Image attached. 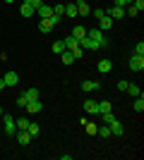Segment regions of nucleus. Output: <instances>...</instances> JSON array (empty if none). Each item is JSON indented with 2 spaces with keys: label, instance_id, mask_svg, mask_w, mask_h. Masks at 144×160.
I'll use <instances>...</instances> for the list:
<instances>
[{
  "label": "nucleus",
  "instance_id": "obj_2",
  "mask_svg": "<svg viewBox=\"0 0 144 160\" xmlns=\"http://www.w3.org/2000/svg\"><path fill=\"white\" fill-rule=\"evenodd\" d=\"M127 67H130L132 72H142V69H144V55H137V53H135V55L130 58V62H127Z\"/></svg>",
  "mask_w": 144,
  "mask_h": 160
},
{
  "label": "nucleus",
  "instance_id": "obj_8",
  "mask_svg": "<svg viewBox=\"0 0 144 160\" xmlns=\"http://www.w3.org/2000/svg\"><path fill=\"white\" fill-rule=\"evenodd\" d=\"M5 134L7 136H14V134H17V124H14V120L10 115H5Z\"/></svg>",
  "mask_w": 144,
  "mask_h": 160
},
{
  "label": "nucleus",
  "instance_id": "obj_31",
  "mask_svg": "<svg viewBox=\"0 0 144 160\" xmlns=\"http://www.w3.org/2000/svg\"><path fill=\"white\" fill-rule=\"evenodd\" d=\"M48 22H51V24H53V27H55V24H60V22H62V14H51V17H48Z\"/></svg>",
  "mask_w": 144,
  "mask_h": 160
},
{
  "label": "nucleus",
  "instance_id": "obj_28",
  "mask_svg": "<svg viewBox=\"0 0 144 160\" xmlns=\"http://www.w3.org/2000/svg\"><path fill=\"white\" fill-rule=\"evenodd\" d=\"M62 50H65V43H62V41H55V43H53V53H55V55H60Z\"/></svg>",
  "mask_w": 144,
  "mask_h": 160
},
{
  "label": "nucleus",
  "instance_id": "obj_3",
  "mask_svg": "<svg viewBox=\"0 0 144 160\" xmlns=\"http://www.w3.org/2000/svg\"><path fill=\"white\" fill-rule=\"evenodd\" d=\"M101 88V81L99 79H84L82 81V91L84 93H91V91H99Z\"/></svg>",
  "mask_w": 144,
  "mask_h": 160
},
{
  "label": "nucleus",
  "instance_id": "obj_43",
  "mask_svg": "<svg viewBox=\"0 0 144 160\" xmlns=\"http://www.w3.org/2000/svg\"><path fill=\"white\" fill-rule=\"evenodd\" d=\"M3 112H5V108H3V105H0V115H3Z\"/></svg>",
  "mask_w": 144,
  "mask_h": 160
},
{
  "label": "nucleus",
  "instance_id": "obj_42",
  "mask_svg": "<svg viewBox=\"0 0 144 160\" xmlns=\"http://www.w3.org/2000/svg\"><path fill=\"white\" fill-rule=\"evenodd\" d=\"M123 2H125V7H127V5H132V0H123Z\"/></svg>",
  "mask_w": 144,
  "mask_h": 160
},
{
  "label": "nucleus",
  "instance_id": "obj_13",
  "mask_svg": "<svg viewBox=\"0 0 144 160\" xmlns=\"http://www.w3.org/2000/svg\"><path fill=\"white\" fill-rule=\"evenodd\" d=\"M108 127H110V136H123V134H125L123 124H120V122H118V120H113V122H110V124H108Z\"/></svg>",
  "mask_w": 144,
  "mask_h": 160
},
{
  "label": "nucleus",
  "instance_id": "obj_12",
  "mask_svg": "<svg viewBox=\"0 0 144 160\" xmlns=\"http://www.w3.org/2000/svg\"><path fill=\"white\" fill-rule=\"evenodd\" d=\"M75 5H77V14H82V17H89V14H91V7L87 5L84 0H77Z\"/></svg>",
  "mask_w": 144,
  "mask_h": 160
},
{
  "label": "nucleus",
  "instance_id": "obj_24",
  "mask_svg": "<svg viewBox=\"0 0 144 160\" xmlns=\"http://www.w3.org/2000/svg\"><path fill=\"white\" fill-rule=\"evenodd\" d=\"M65 17H70V19H72V17H77V5H75V2L65 5Z\"/></svg>",
  "mask_w": 144,
  "mask_h": 160
},
{
  "label": "nucleus",
  "instance_id": "obj_40",
  "mask_svg": "<svg viewBox=\"0 0 144 160\" xmlns=\"http://www.w3.org/2000/svg\"><path fill=\"white\" fill-rule=\"evenodd\" d=\"M118 88H120V91H127V81L120 79V81H118Z\"/></svg>",
  "mask_w": 144,
  "mask_h": 160
},
{
  "label": "nucleus",
  "instance_id": "obj_9",
  "mask_svg": "<svg viewBox=\"0 0 144 160\" xmlns=\"http://www.w3.org/2000/svg\"><path fill=\"white\" fill-rule=\"evenodd\" d=\"M106 14H108L113 22H115V19H123V17H125V7H110V10H106Z\"/></svg>",
  "mask_w": 144,
  "mask_h": 160
},
{
  "label": "nucleus",
  "instance_id": "obj_10",
  "mask_svg": "<svg viewBox=\"0 0 144 160\" xmlns=\"http://www.w3.org/2000/svg\"><path fill=\"white\" fill-rule=\"evenodd\" d=\"M3 79H5V86L10 88V86H17V84H19V74L17 72H7Z\"/></svg>",
  "mask_w": 144,
  "mask_h": 160
},
{
  "label": "nucleus",
  "instance_id": "obj_5",
  "mask_svg": "<svg viewBox=\"0 0 144 160\" xmlns=\"http://www.w3.org/2000/svg\"><path fill=\"white\" fill-rule=\"evenodd\" d=\"M14 139H17V143H19V146H29V143H31V136H29L27 129H17Z\"/></svg>",
  "mask_w": 144,
  "mask_h": 160
},
{
  "label": "nucleus",
  "instance_id": "obj_20",
  "mask_svg": "<svg viewBox=\"0 0 144 160\" xmlns=\"http://www.w3.org/2000/svg\"><path fill=\"white\" fill-rule=\"evenodd\" d=\"M96 136L108 139V136H110V127H108V124H99V132H96Z\"/></svg>",
  "mask_w": 144,
  "mask_h": 160
},
{
  "label": "nucleus",
  "instance_id": "obj_7",
  "mask_svg": "<svg viewBox=\"0 0 144 160\" xmlns=\"http://www.w3.org/2000/svg\"><path fill=\"white\" fill-rule=\"evenodd\" d=\"M79 46H82L84 50H99V43H96L94 38H89V36H84V38H79Z\"/></svg>",
  "mask_w": 144,
  "mask_h": 160
},
{
  "label": "nucleus",
  "instance_id": "obj_32",
  "mask_svg": "<svg viewBox=\"0 0 144 160\" xmlns=\"http://www.w3.org/2000/svg\"><path fill=\"white\" fill-rule=\"evenodd\" d=\"M127 91H130L132 96H142V91H139V86H135V84H127Z\"/></svg>",
  "mask_w": 144,
  "mask_h": 160
},
{
  "label": "nucleus",
  "instance_id": "obj_33",
  "mask_svg": "<svg viewBox=\"0 0 144 160\" xmlns=\"http://www.w3.org/2000/svg\"><path fill=\"white\" fill-rule=\"evenodd\" d=\"M132 7H135L137 12H142L144 10V0H132Z\"/></svg>",
  "mask_w": 144,
  "mask_h": 160
},
{
  "label": "nucleus",
  "instance_id": "obj_35",
  "mask_svg": "<svg viewBox=\"0 0 144 160\" xmlns=\"http://www.w3.org/2000/svg\"><path fill=\"white\" fill-rule=\"evenodd\" d=\"M53 12L55 14H65V5H62V2L60 5H53Z\"/></svg>",
  "mask_w": 144,
  "mask_h": 160
},
{
  "label": "nucleus",
  "instance_id": "obj_30",
  "mask_svg": "<svg viewBox=\"0 0 144 160\" xmlns=\"http://www.w3.org/2000/svg\"><path fill=\"white\" fill-rule=\"evenodd\" d=\"M108 110H110V103H108V100H101V103H99V115L108 112Z\"/></svg>",
  "mask_w": 144,
  "mask_h": 160
},
{
  "label": "nucleus",
  "instance_id": "obj_4",
  "mask_svg": "<svg viewBox=\"0 0 144 160\" xmlns=\"http://www.w3.org/2000/svg\"><path fill=\"white\" fill-rule=\"evenodd\" d=\"M24 110H27L29 115H39V112L43 110V103H41V98H39V100H29L27 105H24Z\"/></svg>",
  "mask_w": 144,
  "mask_h": 160
},
{
  "label": "nucleus",
  "instance_id": "obj_23",
  "mask_svg": "<svg viewBox=\"0 0 144 160\" xmlns=\"http://www.w3.org/2000/svg\"><path fill=\"white\" fill-rule=\"evenodd\" d=\"M39 31H41V33H48V31H53V24H51L48 19H41V22H39Z\"/></svg>",
  "mask_w": 144,
  "mask_h": 160
},
{
  "label": "nucleus",
  "instance_id": "obj_27",
  "mask_svg": "<svg viewBox=\"0 0 144 160\" xmlns=\"http://www.w3.org/2000/svg\"><path fill=\"white\" fill-rule=\"evenodd\" d=\"M135 110H137V112H144V98H142V96L135 98Z\"/></svg>",
  "mask_w": 144,
  "mask_h": 160
},
{
  "label": "nucleus",
  "instance_id": "obj_6",
  "mask_svg": "<svg viewBox=\"0 0 144 160\" xmlns=\"http://www.w3.org/2000/svg\"><path fill=\"white\" fill-rule=\"evenodd\" d=\"M84 112H87V115H99V100L87 98V100H84Z\"/></svg>",
  "mask_w": 144,
  "mask_h": 160
},
{
  "label": "nucleus",
  "instance_id": "obj_15",
  "mask_svg": "<svg viewBox=\"0 0 144 160\" xmlns=\"http://www.w3.org/2000/svg\"><path fill=\"white\" fill-rule=\"evenodd\" d=\"M110 27H113V19H110L108 14H103L101 19H99V29H101V31H108Z\"/></svg>",
  "mask_w": 144,
  "mask_h": 160
},
{
  "label": "nucleus",
  "instance_id": "obj_25",
  "mask_svg": "<svg viewBox=\"0 0 144 160\" xmlns=\"http://www.w3.org/2000/svg\"><path fill=\"white\" fill-rule=\"evenodd\" d=\"M34 12H36V10H34L31 5H22V7H19V14H22V17H31Z\"/></svg>",
  "mask_w": 144,
  "mask_h": 160
},
{
  "label": "nucleus",
  "instance_id": "obj_17",
  "mask_svg": "<svg viewBox=\"0 0 144 160\" xmlns=\"http://www.w3.org/2000/svg\"><path fill=\"white\" fill-rule=\"evenodd\" d=\"M27 132H29V136H31V139H36V136H39V134H41V127H39V124H36V122H29V127H27Z\"/></svg>",
  "mask_w": 144,
  "mask_h": 160
},
{
  "label": "nucleus",
  "instance_id": "obj_1",
  "mask_svg": "<svg viewBox=\"0 0 144 160\" xmlns=\"http://www.w3.org/2000/svg\"><path fill=\"white\" fill-rule=\"evenodd\" d=\"M87 36H89V38H94L96 43H99V48H106V46H108V38L103 36V31H101L99 27H96V29H87Z\"/></svg>",
  "mask_w": 144,
  "mask_h": 160
},
{
  "label": "nucleus",
  "instance_id": "obj_41",
  "mask_svg": "<svg viewBox=\"0 0 144 160\" xmlns=\"http://www.w3.org/2000/svg\"><path fill=\"white\" fill-rule=\"evenodd\" d=\"M3 88H7L5 86V79H0V91H3Z\"/></svg>",
  "mask_w": 144,
  "mask_h": 160
},
{
  "label": "nucleus",
  "instance_id": "obj_14",
  "mask_svg": "<svg viewBox=\"0 0 144 160\" xmlns=\"http://www.w3.org/2000/svg\"><path fill=\"white\" fill-rule=\"evenodd\" d=\"M110 69H113V62H110L108 58H101V60H99V72H101V74H108Z\"/></svg>",
  "mask_w": 144,
  "mask_h": 160
},
{
  "label": "nucleus",
  "instance_id": "obj_18",
  "mask_svg": "<svg viewBox=\"0 0 144 160\" xmlns=\"http://www.w3.org/2000/svg\"><path fill=\"white\" fill-rule=\"evenodd\" d=\"M72 36H75L77 41H79V38H84V36H87V27H82V24H77V27L72 29Z\"/></svg>",
  "mask_w": 144,
  "mask_h": 160
},
{
  "label": "nucleus",
  "instance_id": "obj_36",
  "mask_svg": "<svg viewBox=\"0 0 144 160\" xmlns=\"http://www.w3.org/2000/svg\"><path fill=\"white\" fill-rule=\"evenodd\" d=\"M41 2H43V0H24V5H31L34 10H36L39 5H41Z\"/></svg>",
  "mask_w": 144,
  "mask_h": 160
},
{
  "label": "nucleus",
  "instance_id": "obj_21",
  "mask_svg": "<svg viewBox=\"0 0 144 160\" xmlns=\"http://www.w3.org/2000/svg\"><path fill=\"white\" fill-rule=\"evenodd\" d=\"M24 96H27V100H39V98H41L39 88H27V91H24Z\"/></svg>",
  "mask_w": 144,
  "mask_h": 160
},
{
  "label": "nucleus",
  "instance_id": "obj_26",
  "mask_svg": "<svg viewBox=\"0 0 144 160\" xmlns=\"http://www.w3.org/2000/svg\"><path fill=\"white\" fill-rule=\"evenodd\" d=\"M101 120H103V124H110V122H113V120H118V117H115V115H113V112L108 110V112H101Z\"/></svg>",
  "mask_w": 144,
  "mask_h": 160
},
{
  "label": "nucleus",
  "instance_id": "obj_16",
  "mask_svg": "<svg viewBox=\"0 0 144 160\" xmlns=\"http://www.w3.org/2000/svg\"><path fill=\"white\" fill-rule=\"evenodd\" d=\"M62 43H65V50H72V48H77V46H79V41H77L75 36H72V33H70V36H67L65 41H62Z\"/></svg>",
  "mask_w": 144,
  "mask_h": 160
},
{
  "label": "nucleus",
  "instance_id": "obj_44",
  "mask_svg": "<svg viewBox=\"0 0 144 160\" xmlns=\"http://www.w3.org/2000/svg\"><path fill=\"white\" fill-rule=\"evenodd\" d=\"M5 2H7V5H10V2H14V0H5Z\"/></svg>",
  "mask_w": 144,
  "mask_h": 160
},
{
  "label": "nucleus",
  "instance_id": "obj_38",
  "mask_svg": "<svg viewBox=\"0 0 144 160\" xmlns=\"http://www.w3.org/2000/svg\"><path fill=\"white\" fill-rule=\"evenodd\" d=\"M27 103H29V100H27V96H24V93H22L19 98H17V105H19V108H24Z\"/></svg>",
  "mask_w": 144,
  "mask_h": 160
},
{
  "label": "nucleus",
  "instance_id": "obj_34",
  "mask_svg": "<svg viewBox=\"0 0 144 160\" xmlns=\"http://www.w3.org/2000/svg\"><path fill=\"white\" fill-rule=\"evenodd\" d=\"M91 14H94L96 19H101L103 14H106V10H103V7H99V10H91Z\"/></svg>",
  "mask_w": 144,
  "mask_h": 160
},
{
  "label": "nucleus",
  "instance_id": "obj_39",
  "mask_svg": "<svg viewBox=\"0 0 144 160\" xmlns=\"http://www.w3.org/2000/svg\"><path fill=\"white\" fill-rule=\"evenodd\" d=\"M135 53H137V55H144V43H142V41L135 46Z\"/></svg>",
  "mask_w": 144,
  "mask_h": 160
},
{
  "label": "nucleus",
  "instance_id": "obj_22",
  "mask_svg": "<svg viewBox=\"0 0 144 160\" xmlns=\"http://www.w3.org/2000/svg\"><path fill=\"white\" fill-rule=\"evenodd\" d=\"M84 129H87V134H91V136H96V132H99V124L96 122H84Z\"/></svg>",
  "mask_w": 144,
  "mask_h": 160
},
{
  "label": "nucleus",
  "instance_id": "obj_37",
  "mask_svg": "<svg viewBox=\"0 0 144 160\" xmlns=\"http://www.w3.org/2000/svg\"><path fill=\"white\" fill-rule=\"evenodd\" d=\"M137 10H135V7H127V10H125V17H137Z\"/></svg>",
  "mask_w": 144,
  "mask_h": 160
},
{
  "label": "nucleus",
  "instance_id": "obj_29",
  "mask_svg": "<svg viewBox=\"0 0 144 160\" xmlns=\"http://www.w3.org/2000/svg\"><path fill=\"white\" fill-rule=\"evenodd\" d=\"M14 124H17V129H27L29 120H27V117H19V120H14Z\"/></svg>",
  "mask_w": 144,
  "mask_h": 160
},
{
  "label": "nucleus",
  "instance_id": "obj_19",
  "mask_svg": "<svg viewBox=\"0 0 144 160\" xmlns=\"http://www.w3.org/2000/svg\"><path fill=\"white\" fill-rule=\"evenodd\" d=\"M60 58H62V65H72V62H75V55H72V50H62Z\"/></svg>",
  "mask_w": 144,
  "mask_h": 160
},
{
  "label": "nucleus",
  "instance_id": "obj_11",
  "mask_svg": "<svg viewBox=\"0 0 144 160\" xmlns=\"http://www.w3.org/2000/svg\"><path fill=\"white\" fill-rule=\"evenodd\" d=\"M36 12H39V17H41V19H48V17L53 14V7L46 5V2H41V5L36 7Z\"/></svg>",
  "mask_w": 144,
  "mask_h": 160
}]
</instances>
